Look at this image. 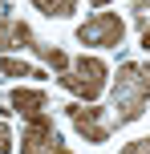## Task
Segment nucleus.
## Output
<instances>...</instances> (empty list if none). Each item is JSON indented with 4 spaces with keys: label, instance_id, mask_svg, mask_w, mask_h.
Instances as JSON below:
<instances>
[{
    "label": "nucleus",
    "instance_id": "1",
    "mask_svg": "<svg viewBox=\"0 0 150 154\" xmlns=\"http://www.w3.org/2000/svg\"><path fill=\"white\" fill-rule=\"evenodd\" d=\"M150 106V65L130 61L118 69V81H114V109H118V126L138 122L142 109Z\"/></svg>",
    "mask_w": 150,
    "mask_h": 154
},
{
    "label": "nucleus",
    "instance_id": "2",
    "mask_svg": "<svg viewBox=\"0 0 150 154\" xmlns=\"http://www.w3.org/2000/svg\"><path fill=\"white\" fill-rule=\"evenodd\" d=\"M61 85H65V89H73L77 97H85L89 106H93L97 93L106 89V65L97 61V57H81V61L73 65V73L61 77Z\"/></svg>",
    "mask_w": 150,
    "mask_h": 154
},
{
    "label": "nucleus",
    "instance_id": "3",
    "mask_svg": "<svg viewBox=\"0 0 150 154\" xmlns=\"http://www.w3.org/2000/svg\"><path fill=\"white\" fill-rule=\"evenodd\" d=\"M77 37L85 41V45H106V49H114V45H122V37H126V24H122L118 12H93V16L77 29Z\"/></svg>",
    "mask_w": 150,
    "mask_h": 154
},
{
    "label": "nucleus",
    "instance_id": "4",
    "mask_svg": "<svg viewBox=\"0 0 150 154\" xmlns=\"http://www.w3.org/2000/svg\"><path fill=\"white\" fill-rule=\"evenodd\" d=\"M65 142L57 138V126L49 114H37L29 118V130L20 134V154H57Z\"/></svg>",
    "mask_w": 150,
    "mask_h": 154
},
{
    "label": "nucleus",
    "instance_id": "5",
    "mask_svg": "<svg viewBox=\"0 0 150 154\" xmlns=\"http://www.w3.org/2000/svg\"><path fill=\"white\" fill-rule=\"evenodd\" d=\"M69 122L77 126V134H85L89 142H106L110 138V126L102 122V109H93V106H69Z\"/></svg>",
    "mask_w": 150,
    "mask_h": 154
},
{
    "label": "nucleus",
    "instance_id": "6",
    "mask_svg": "<svg viewBox=\"0 0 150 154\" xmlns=\"http://www.w3.org/2000/svg\"><path fill=\"white\" fill-rule=\"evenodd\" d=\"M32 45V32L24 20H16V16H4L0 20V49H29Z\"/></svg>",
    "mask_w": 150,
    "mask_h": 154
},
{
    "label": "nucleus",
    "instance_id": "7",
    "mask_svg": "<svg viewBox=\"0 0 150 154\" xmlns=\"http://www.w3.org/2000/svg\"><path fill=\"white\" fill-rule=\"evenodd\" d=\"M12 109L16 114H24V118H37V114H45V106H49V97H45V89H12Z\"/></svg>",
    "mask_w": 150,
    "mask_h": 154
},
{
    "label": "nucleus",
    "instance_id": "8",
    "mask_svg": "<svg viewBox=\"0 0 150 154\" xmlns=\"http://www.w3.org/2000/svg\"><path fill=\"white\" fill-rule=\"evenodd\" d=\"M134 20H138V32H142V49H150V4L146 0L134 4Z\"/></svg>",
    "mask_w": 150,
    "mask_h": 154
},
{
    "label": "nucleus",
    "instance_id": "9",
    "mask_svg": "<svg viewBox=\"0 0 150 154\" xmlns=\"http://www.w3.org/2000/svg\"><path fill=\"white\" fill-rule=\"evenodd\" d=\"M45 16H69L73 12V0H32Z\"/></svg>",
    "mask_w": 150,
    "mask_h": 154
},
{
    "label": "nucleus",
    "instance_id": "10",
    "mask_svg": "<svg viewBox=\"0 0 150 154\" xmlns=\"http://www.w3.org/2000/svg\"><path fill=\"white\" fill-rule=\"evenodd\" d=\"M0 73H8V77H41L37 69H29V65L16 61V57H4V61H0Z\"/></svg>",
    "mask_w": 150,
    "mask_h": 154
},
{
    "label": "nucleus",
    "instance_id": "11",
    "mask_svg": "<svg viewBox=\"0 0 150 154\" xmlns=\"http://www.w3.org/2000/svg\"><path fill=\"white\" fill-rule=\"evenodd\" d=\"M37 53L45 57V61L53 65V69H69V57H65V53H61L57 45H37Z\"/></svg>",
    "mask_w": 150,
    "mask_h": 154
},
{
    "label": "nucleus",
    "instance_id": "12",
    "mask_svg": "<svg viewBox=\"0 0 150 154\" xmlns=\"http://www.w3.org/2000/svg\"><path fill=\"white\" fill-rule=\"evenodd\" d=\"M122 154H150V138H134V142H130Z\"/></svg>",
    "mask_w": 150,
    "mask_h": 154
},
{
    "label": "nucleus",
    "instance_id": "13",
    "mask_svg": "<svg viewBox=\"0 0 150 154\" xmlns=\"http://www.w3.org/2000/svg\"><path fill=\"white\" fill-rule=\"evenodd\" d=\"M8 150H12V134H8V126L0 122V154H8Z\"/></svg>",
    "mask_w": 150,
    "mask_h": 154
},
{
    "label": "nucleus",
    "instance_id": "14",
    "mask_svg": "<svg viewBox=\"0 0 150 154\" xmlns=\"http://www.w3.org/2000/svg\"><path fill=\"white\" fill-rule=\"evenodd\" d=\"M89 4H93V8H106V4H110V0H89Z\"/></svg>",
    "mask_w": 150,
    "mask_h": 154
},
{
    "label": "nucleus",
    "instance_id": "15",
    "mask_svg": "<svg viewBox=\"0 0 150 154\" xmlns=\"http://www.w3.org/2000/svg\"><path fill=\"white\" fill-rule=\"evenodd\" d=\"M0 20H4V0H0Z\"/></svg>",
    "mask_w": 150,
    "mask_h": 154
},
{
    "label": "nucleus",
    "instance_id": "16",
    "mask_svg": "<svg viewBox=\"0 0 150 154\" xmlns=\"http://www.w3.org/2000/svg\"><path fill=\"white\" fill-rule=\"evenodd\" d=\"M57 154H69V150H65V146H61V150H57Z\"/></svg>",
    "mask_w": 150,
    "mask_h": 154
}]
</instances>
